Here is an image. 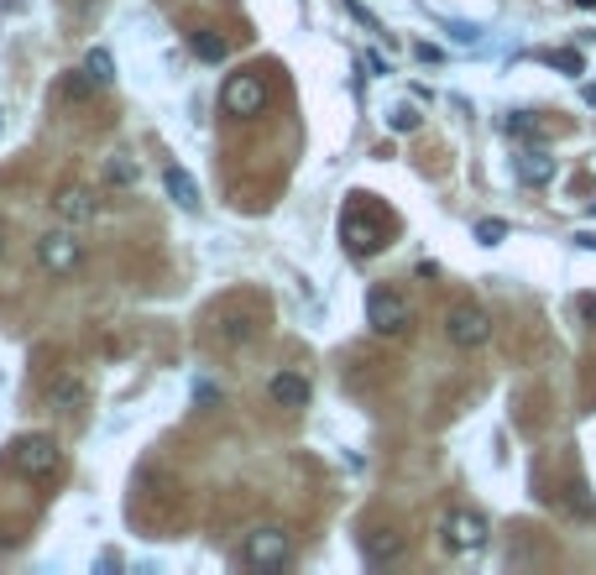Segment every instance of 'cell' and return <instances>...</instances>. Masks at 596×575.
Here are the masks:
<instances>
[{
	"label": "cell",
	"mask_w": 596,
	"mask_h": 575,
	"mask_svg": "<svg viewBox=\"0 0 596 575\" xmlns=\"http://www.w3.org/2000/svg\"><path fill=\"white\" fill-rule=\"evenodd\" d=\"M95 84H100V79L89 74V68H74V74L63 79V89H58V95H63V100H89V95H95Z\"/></svg>",
	"instance_id": "cell-13"
},
{
	"label": "cell",
	"mask_w": 596,
	"mask_h": 575,
	"mask_svg": "<svg viewBox=\"0 0 596 575\" xmlns=\"http://www.w3.org/2000/svg\"><path fill=\"white\" fill-rule=\"evenodd\" d=\"M220 105H225V115H257L267 105V84L257 74H231L220 89Z\"/></svg>",
	"instance_id": "cell-7"
},
{
	"label": "cell",
	"mask_w": 596,
	"mask_h": 575,
	"mask_svg": "<svg viewBox=\"0 0 596 575\" xmlns=\"http://www.w3.org/2000/svg\"><path fill=\"white\" fill-rule=\"evenodd\" d=\"M163 189L173 194L178 210H199V183L183 173V168H163Z\"/></svg>",
	"instance_id": "cell-12"
},
{
	"label": "cell",
	"mask_w": 596,
	"mask_h": 575,
	"mask_svg": "<svg viewBox=\"0 0 596 575\" xmlns=\"http://www.w3.org/2000/svg\"><path fill=\"white\" fill-rule=\"evenodd\" d=\"M189 48H194L204 63H220V58H225V37H215V32H194V37H189Z\"/></svg>",
	"instance_id": "cell-15"
},
{
	"label": "cell",
	"mask_w": 596,
	"mask_h": 575,
	"mask_svg": "<svg viewBox=\"0 0 596 575\" xmlns=\"http://www.w3.org/2000/svg\"><path fill=\"white\" fill-rule=\"evenodd\" d=\"M408 298H398L393 288H372L366 293V325H372L377 335H403L408 330Z\"/></svg>",
	"instance_id": "cell-3"
},
{
	"label": "cell",
	"mask_w": 596,
	"mask_h": 575,
	"mask_svg": "<svg viewBox=\"0 0 596 575\" xmlns=\"http://www.w3.org/2000/svg\"><path fill=\"white\" fill-rule=\"evenodd\" d=\"M48 398H53V408H74V403H84V382L79 377H58Z\"/></svg>",
	"instance_id": "cell-14"
},
{
	"label": "cell",
	"mask_w": 596,
	"mask_h": 575,
	"mask_svg": "<svg viewBox=\"0 0 596 575\" xmlns=\"http://www.w3.org/2000/svg\"><path fill=\"white\" fill-rule=\"evenodd\" d=\"M84 68H89V74H95L100 84H110V79H116V58H110L105 48H95V53H89V58H84Z\"/></svg>",
	"instance_id": "cell-17"
},
{
	"label": "cell",
	"mask_w": 596,
	"mask_h": 575,
	"mask_svg": "<svg viewBox=\"0 0 596 575\" xmlns=\"http://www.w3.org/2000/svg\"><path fill=\"white\" fill-rule=\"evenodd\" d=\"M549 63H555L560 74H581V53H570V48L565 53H549Z\"/></svg>",
	"instance_id": "cell-20"
},
{
	"label": "cell",
	"mask_w": 596,
	"mask_h": 575,
	"mask_svg": "<svg viewBox=\"0 0 596 575\" xmlns=\"http://www.w3.org/2000/svg\"><path fill=\"white\" fill-rule=\"evenodd\" d=\"M502 236H508V225H502V220H481V225H476V241H481V246H497Z\"/></svg>",
	"instance_id": "cell-18"
},
{
	"label": "cell",
	"mask_w": 596,
	"mask_h": 575,
	"mask_svg": "<svg viewBox=\"0 0 596 575\" xmlns=\"http://www.w3.org/2000/svg\"><path fill=\"white\" fill-rule=\"evenodd\" d=\"M58 215H63L68 225L95 220V194H89V189H63V194H58Z\"/></svg>",
	"instance_id": "cell-11"
},
{
	"label": "cell",
	"mask_w": 596,
	"mask_h": 575,
	"mask_svg": "<svg viewBox=\"0 0 596 575\" xmlns=\"http://www.w3.org/2000/svg\"><path fill=\"white\" fill-rule=\"evenodd\" d=\"M288 555H293V544H288L283 528H257V534L246 539V549H241V560L251 570H283Z\"/></svg>",
	"instance_id": "cell-6"
},
{
	"label": "cell",
	"mask_w": 596,
	"mask_h": 575,
	"mask_svg": "<svg viewBox=\"0 0 596 575\" xmlns=\"http://www.w3.org/2000/svg\"><path fill=\"white\" fill-rule=\"evenodd\" d=\"M419 126V110L414 105H393V131H414Z\"/></svg>",
	"instance_id": "cell-19"
},
{
	"label": "cell",
	"mask_w": 596,
	"mask_h": 575,
	"mask_svg": "<svg viewBox=\"0 0 596 575\" xmlns=\"http://www.w3.org/2000/svg\"><path fill=\"white\" fill-rule=\"evenodd\" d=\"M267 398L278 403V408H309V382L298 377V372H278L267 382Z\"/></svg>",
	"instance_id": "cell-8"
},
{
	"label": "cell",
	"mask_w": 596,
	"mask_h": 575,
	"mask_svg": "<svg viewBox=\"0 0 596 575\" xmlns=\"http://www.w3.org/2000/svg\"><path fill=\"white\" fill-rule=\"evenodd\" d=\"M581 319H586V325H596V293H591V298H581Z\"/></svg>",
	"instance_id": "cell-22"
},
{
	"label": "cell",
	"mask_w": 596,
	"mask_h": 575,
	"mask_svg": "<svg viewBox=\"0 0 596 575\" xmlns=\"http://www.w3.org/2000/svg\"><path fill=\"white\" fill-rule=\"evenodd\" d=\"M445 335H450V345H461V351H476V345L492 340V319L476 304H455L450 319H445Z\"/></svg>",
	"instance_id": "cell-5"
},
{
	"label": "cell",
	"mask_w": 596,
	"mask_h": 575,
	"mask_svg": "<svg viewBox=\"0 0 596 575\" xmlns=\"http://www.w3.org/2000/svg\"><path fill=\"white\" fill-rule=\"evenodd\" d=\"M576 6H581V11H591V6H596V0H576Z\"/></svg>",
	"instance_id": "cell-24"
},
{
	"label": "cell",
	"mask_w": 596,
	"mask_h": 575,
	"mask_svg": "<svg viewBox=\"0 0 596 575\" xmlns=\"http://www.w3.org/2000/svg\"><path fill=\"white\" fill-rule=\"evenodd\" d=\"M105 183H110V189H116V183H121V189H131V183H136V163H131V157H110Z\"/></svg>",
	"instance_id": "cell-16"
},
{
	"label": "cell",
	"mask_w": 596,
	"mask_h": 575,
	"mask_svg": "<svg viewBox=\"0 0 596 575\" xmlns=\"http://www.w3.org/2000/svg\"><path fill=\"white\" fill-rule=\"evenodd\" d=\"M37 262L53 272V278H68V272H79V262H84V246H79V236L74 230H48V236L37 241Z\"/></svg>",
	"instance_id": "cell-4"
},
{
	"label": "cell",
	"mask_w": 596,
	"mask_h": 575,
	"mask_svg": "<svg viewBox=\"0 0 596 575\" xmlns=\"http://www.w3.org/2000/svg\"><path fill=\"white\" fill-rule=\"evenodd\" d=\"M361 555L372 560V565L398 560V555H403V534H398V528H372V534L361 539Z\"/></svg>",
	"instance_id": "cell-9"
},
{
	"label": "cell",
	"mask_w": 596,
	"mask_h": 575,
	"mask_svg": "<svg viewBox=\"0 0 596 575\" xmlns=\"http://www.w3.org/2000/svg\"><path fill=\"white\" fill-rule=\"evenodd\" d=\"M0 251H6V225H0Z\"/></svg>",
	"instance_id": "cell-25"
},
{
	"label": "cell",
	"mask_w": 596,
	"mask_h": 575,
	"mask_svg": "<svg viewBox=\"0 0 596 575\" xmlns=\"http://www.w3.org/2000/svg\"><path fill=\"white\" fill-rule=\"evenodd\" d=\"M440 534H445V549H450V555H476V549L487 544L492 528H487V518H481V513L455 508V513H445V528H440Z\"/></svg>",
	"instance_id": "cell-2"
},
{
	"label": "cell",
	"mask_w": 596,
	"mask_h": 575,
	"mask_svg": "<svg viewBox=\"0 0 596 575\" xmlns=\"http://www.w3.org/2000/svg\"><path fill=\"white\" fill-rule=\"evenodd\" d=\"M586 105H596V79L586 84Z\"/></svg>",
	"instance_id": "cell-23"
},
{
	"label": "cell",
	"mask_w": 596,
	"mask_h": 575,
	"mask_svg": "<svg viewBox=\"0 0 596 575\" xmlns=\"http://www.w3.org/2000/svg\"><path fill=\"white\" fill-rule=\"evenodd\" d=\"M508 131H513V136H534V131H539V121H534L529 110H518L513 121H508Z\"/></svg>",
	"instance_id": "cell-21"
},
{
	"label": "cell",
	"mask_w": 596,
	"mask_h": 575,
	"mask_svg": "<svg viewBox=\"0 0 596 575\" xmlns=\"http://www.w3.org/2000/svg\"><path fill=\"white\" fill-rule=\"evenodd\" d=\"M6 460H11V471L32 476V481H48V476H58V466H63V450L48 440V434H21V440H11Z\"/></svg>",
	"instance_id": "cell-1"
},
{
	"label": "cell",
	"mask_w": 596,
	"mask_h": 575,
	"mask_svg": "<svg viewBox=\"0 0 596 575\" xmlns=\"http://www.w3.org/2000/svg\"><path fill=\"white\" fill-rule=\"evenodd\" d=\"M518 178L529 183V189H544V183L555 178V157H549L544 147H529V152H518Z\"/></svg>",
	"instance_id": "cell-10"
}]
</instances>
